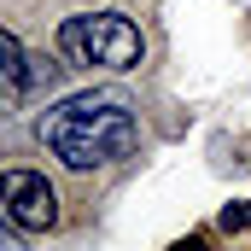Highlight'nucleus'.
Segmentation results:
<instances>
[{
	"label": "nucleus",
	"instance_id": "obj_1",
	"mask_svg": "<svg viewBox=\"0 0 251 251\" xmlns=\"http://www.w3.org/2000/svg\"><path fill=\"white\" fill-rule=\"evenodd\" d=\"M35 134L70 170H105V164H117V158H128L140 146L134 105L117 88H88V94H70L59 105H47Z\"/></svg>",
	"mask_w": 251,
	"mask_h": 251
},
{
	"label": "nucleus",
	"instance_id": "obj_2",
	"mask_svg": "<svg viewBox=\"0 0 251 251\" xmlns=\"http://www.w3.org/2000/svg\"><path fill=\"white\" fill-rule=\"evenodd\" d=\"M140 53H146V41H140L134 18H123V12H76V18L59 24V59H70V64L134 70Z\"/></svg>",
	"mask_w": 251,
	"mask_h": 251
},
{
	"label": "nucleus",
	"instance_id": "obj_3",
	"mask_svg": "<svg viewBox=\"0 0 251 251\" xmlns=\"http://www.w3.org/2000/svg\"><path fill=\"white\" fill-rule=\"evenodd\" d=\"M0 216L18 234H47L59 222V193H53V181L35 176V170H6L0 176Z\"/></svg>",
	"mask_w": 251,
	"mask_h": 251
},
{
	"label": "nucleus",
	"instance_id": "obj_4",
	"mask_svg": "<svg viewBox=\"0 0 251 251\" xmlns=\"http://www.w3.org/2000/svg\"><path fill=\"white\" fill-rule=\"evenodd\" d=\"M18 94H24V47H18V35L0 29V105Z\"/></svg>",
	"mask_w": 251,
	"mask_h": 251
},
{
	"label": "nucleus",
	"instance_id": "obj_5",
	"mask_svg": "<svg viewBox=\"0 0 251 251\" xmlns=\"http://www.w3.org/2000/svg\"><path fill=\"white\" fill-rule=\"evenodd\" d=\"M251 228V199L246 204H228V210H222V234H246Z\"/></svg>",
	"mask_w": 251,
	"mask_h": 251
},
{
	"label": "nucleus",
	"instance_id": "obj_6",
	"mask_svg": "<svg viewBox=\"0 0 251 251\" xmlns=\"http://www.w3.org/2000/svg\"><path fill=\"white\" fill-rule=\"evenodd\" d=\"M12 234H18V228H12ZM12 234H6V228H0V251H12V246H18V240H12Z\"/></svg>",
	"mask_w": 251,
	"mask_h": 251
}]
</instances>
